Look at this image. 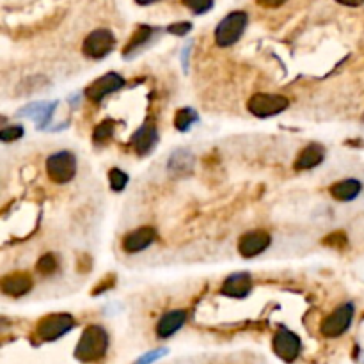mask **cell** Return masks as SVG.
I'll list each match as a JSON object with an SVG mask.
<instances>
[{"instance_id": "cell-1", "label": "cell", "mask_w": 364, "mask_h": 364, "mask_svg": "<svg viewBox=\"0 0 364 364\" xmlns=\"http://www.w3.org/2000/svg\"><path fill=\"white\" fill-rule=\"evenodd\" d=\"M108 350V334L104 327L89 326L82 332L78 345L75 349V357L80 363H96L104 359Z\"/></svg>"}, {"instance_id": "cell-2", "label": "cell", "mask_w": 364, "mask_h": 364, "mask_svg": "<svg viewBox=\"0 0 364 364\" xmlns=\"http://www.w3.org/2000/svg\"><path fill=\"white\" fill-rule=\"evenodd\" d=\"M77 326L75 318L68 313H55L48 314L43 320H39L36 334L41 342H55L64 334H68L73 327Z\"/></svg>"}, {"instance_id": "cell-3", "label": "cell", "mask_w": 364, "mask_h": 364, "mask_svg": "<svg viewBox=\"0 0 364 364\" xmlns=\"http://www.w3.org/2000/svg\"><path fill=\"white\" fill-rule=\"evenodd\" d=\"M46 174L55 183H68L77 174V158L71 151H59L46 160Z\"/></svg>"}, {"instance_id": "cell-4", "label": "cell", "mask_w": 364, "mask_h": 364, "mask_svg": "<svg viewBox=\"0 0 364 364\" xmlns=\"http://www.w3.org/2000/svg\"><path fill=\"white\" fill-rule=\"evenodd\" d=\"M247 27V15L244 11H233L217 25L215 43L218 46H231L241 38Z\"/></svg>"}, {"instance_id": "cell-5", "label": "cell", "mask_w": 364, "mask_h": 364, "mask_svg": "<svg viewBox=\"0 0 364 364\" xmlns=\"http://www.w3.org/2000/svg\"><path fill=\"white\" fill-rule=\"evenodd\" d=\"M354 304L346 302L342 304V306H337L332 313L323 318L322 326H320V332L322 336L326 337H340L349 330V327L352 326V320H354Z\"/></svg>"}, {"instance_id": "cell-6", "label": "cell", "mask_w": 364, "mask_h": 364, "mask_svg": "<svg viewBox=\"0 0 364 364\" xmlns=\"http://www.w3.org/2000/svg\"><path fill=\"white\" fill-rule=\"evenodd\" d=\"M115 38L108 29H98L85 38L82 52L89 59H104L114 50Z\"/></svg>"}, {"instance_id": "cell-7", "label": "cell", "mask_w": 364, "mask_h": 364, "mask_svg": "<svg viewBox=\"0 0 364 364\" xmlns=\"http://www.w3.org/2000/svg\"><path fill=\"white\" fill-rule=\"evenodd\" d=\"M290 102H288L286 96L281 94H254L253 98L247 104L249 112H253L258 118H270V115H276L279 112H283L284 108H288Z\"/></svg>"}, {"instance_id": "cell-8", "label": "cell", "mask_w": 364, "mask_h": 364, "mask_svg": "<svg viewBox=\"0 0 364 364\" xmlns=\"http://www.w3.org/2000/svg\"><path fill=\"white\" fill-rule=\"evenodd\" d=\"M272 349L277 354V357H281L284 363H293L299 357L302 343H300V337L291 332V330L279 329L274 334Z\"/></svg>"}, {"instance_id": "cell-9", "label": "cell", "mask_w": 364, "mask_h": 364, "mask_svg": "<svg viewBox=\"0 0 364 364\" xmlns=\"http://www.w3.org/2000/svg\"><path fill=\"white\" fill-rule=\"evenodd\" d=\"M125 84L127 82H125V78L119 73H107V75L94 80L85 89V98L94 102V104H100L107 94H112V92L123 89Z\"/></svg>"}, {"instance_id": "cell-10", "label": "cell", "mask_w": 364, "mask_h": 364, "mask_svg": "<svg viewBox=\"0 0 364 364\" xmlns=\"http://www.w3.org/2000/svg\"><path fill=\"white\" fill-rule=\"evenodd\" d=\"M270 234L263 230H254L246 233L238 241V253L244 258H254L265 253L270 247Z\"/></svg>"}, {"instance_id": "cell-11", "label": "cell", "mask_w": 364, "mask_h": 364, "mask_svg": "<svg viewBox=\"0 0 364 364\" xmlns=\"http://www.w3.org/2000/svg\"><path fill=\"white\" fill-rule=\"evenodd\" d=\"M157 240V231L151 226L139 227V230L132 231L123 238V251L128 254L141 253V251L148 249V247Z\"/></svg>"}, {"instance_id": "cell-12", "label": "cell", "mask_w": 364, "mask_h": 364, "mask_svg": "<svg viewBox=\"0 0 364 364\" xmlns=\"http://www.w3.org/2000/svg\"><path fill=\"white\" fill-rule=\"evenodd\" d=\"M253 290V279H251L249 274L238 272L231 274L226 281H224L223 288H220V293L231 299H246L247 295Z\"/></svg>"}, {"instance_id": "cell-13", "label": "cell", "mask_w": 364, "mask_h": 364, "mask_svg": "<svg viewBox=\"0 0 364 364\" xmlns=\"http://www.w3.org/2000/svg\"><path fill=\"white\" fill-rule=\"evenodd\" d=\"M158 142V130L157 125L148 121L142 125L134 135H132V148L137 155H148Z\"/></svg>"}, {"instance_id": "cell-14", "label": "cell", "mask_w": 364, "mask_h": 364, "mask_svg": "<svg viewBox=\"0 0 364 364\" xmlns=\"http://www.w3.org/2000/svg\"><path fill=\"white\" fill-rule=\"evenodd\" d=\"M55 108H57V102H34V104H29L23 108H20L18 115L31 118L32 121H36L39 128H45L46 125L50 123Z\"/></svg>"}, {"instance_id": "cell-15", "label": "cell", "mask_w": 364, "mask_h": 364, "mask_svg": "<svg viewBox=\"0 0 364 364\" xmlns=\"http://www.w3.org/2000/svg\"><path fill=\"white\" fill-rule=\"evenodd\" d=\"M34 286V281L29 274L25 272H13L9 276L2 277V283H0V288H2V293L9 297H23L27 295L29 291L32 290Z\"/></svg>"}, {"instance_id": "cell-16", "label": "cell", "mask_w": 364, "mask_h": 364, "mask_svg": "<svg viewBox=\"0 0 364 364\" xmlns=\"http://www.w3.org/2000/svg\"><path fill=\"white\" fill-rule=\"evenodd\" d=\"M187 322V311L185 309H174L169 311L158 320L157 323V336L160 340H167L173 334H176L178 330L183 327V323Z\"/></svg>"}, {"instance_id": "cell-17", "label": "cell", "mask_w": 364, "mask_h": 364, "mask_svg": "<svg viewBox=\"0 0 364 364\" xmlns=\"http://www.w3.org/2000/svg\"><path fill=\"white\" fill-rule=\"evenodd\" d=\"M323 157H326V150L323 146L320 144H309L306 146L302 151H300L299 158L295 162V169L297 171H307V169H313L316 165H320L323 162Z\"/></svg>"}, {"instance_id": "cell-18", "label": "cell", "mask_w": 364, "mask_h": 364, "mask_svg": "<svg viewBox=\"0 0 364 364\" xmlns=\"http://www.w3.org/2000/svg\"><path fill=\"white\" fill-rule=\"evenodd\" d=\"M363 190V183L356 178H349V180L336 181V183L330 187V196L337 201H352Z\"/></svg>"}, {"instance_id": "cell-19", "label": "cell", "mask_w": 364, "mask_h": 364, "mask_svg": "<svg viewBox=\"0 0 364 364\" xmlns=\"http://www.w3.org/2000/svg\"><path fill=\"white\" fill-rule=\"evenodd\" d=\"M169 165V171H173V173H190L192 167H194V157H192L190 151L187 150H176L171 158L167 162Z\"/></svg>"}, {"instance_id": "cell-20", "label": "cell", "mask_w": 364, "mask_h": 364, "mask_svg": "<svg viewBox=\"0 0 364 364\" xmlns=\"http://www.w3.org/2000/svg\"><path fill=\"white\" fill-rule=\"evenodd\" d=\"M151 34H153V29L148 27V25H142V27H139L137 31H135V34L132 36V39H130V43L127 45V48H125V55L128 57V54H132L134 50L141 48V46L151 38Z\"/></svg>"}, {"instance_id": "cell-21", "label": "cell", "mask_w": 364, "mask_h": 364, "mask_svg": "<svg viewBox=\"0 0 364 364\" xmlns=\"http://www.w3.org/2000/svg\"><path fill=\"white\" fill-rule=\"evenodd\" d=\"M200 121V115L196 114L194 108H180L176 112V118H174V127L180 132H187L190 128L192 123Z\"/></svg>"}, {"instance_id": "cell-22", "label": "cell", "mask_w": 364, "mask_h": 364, "mask_svg": "<svg viewBox=\"0 0 364 364\" xmlns=\"http://www.w3.org/2000/svg\"><path fill=\"white\" fill-rule=\"evenodd\" d=\"M36 269H38V272L41 274V276H52V274L57 272L59 260L55 258L54 253H46L39 258Z\"/></svg>"}, {"instance_id": "cell-23", "label": "cell", "mask_w": 364, "mask_h": 364, "mask_svg": "<svg viewBox=\"0 0 364 364\" xmlns=\"http://www.w3.org/2000/svg\"><path fill=\"white\" fill-rule=\"evenodd\" d=\"M114 127L115 123L112 121V119H105V121H102V123L94 128V132H92V139H94V142L104 144V142L111 141L112 135H114Z\"/></svg>"}, {"instance_id": "cell-24", "label": "cell", "mask_w": 364, "mask_h": 364, "mask_svg": "<svg viewBox=\"0 0 364 364\" xmlns=\"http://www.w3.org/2000/svg\"><path fill=\"white\" fill-rule=\"evenodd\" d=\"M323 246L332 247V249L336 251H343L349 246V238H346V234L343 233V231H334V233L327 234V237L323 238Z\"/></svg>"}, {"instance_id": "cell-25", "label": "cell", "mask_w": 364, "mask_h": 364, "mask_svg": "<svg viewBox=\"0 0 364 364\" xmlns=\"http://www.w3.org/2000/svg\"><path fill=\"white\" fill-rule=\"evenodd\" d=\"M108 180H111V188L115 192H121L128 183V174L121 169L114 167L111 169V173H108Z\"/></svg>"}, {"instance_id": "cell-26", "label": "cell", "mask_w": 364, "mask_h": 364, "mask_svg": "<svg viewBox=\"0 0 364 364\" xmlns=\"http://www.w3.org/2000/svg\"><path fill=\"white\" fill-rule=\"evenodd\" d=\"M181 2L196 15H203V13L210 11L211 6H214V0H181Z\"/></svg>"}, {"instance_id": "cell-27", "label": "cell", "mask_w": 364, "mask_h": 364, "mask_svg": "<svg viewBox=\"0 0 364 364\" xmlns=\"http://www.w3.org/2000/svg\"><path fill=\"white\" fill-rule=\"evenodd\" d=\"M169 350L167 349H157V350H151V352L144 354V356L139 357L134 364H153L157 363L158 359H162L164 356H167Z\"/></svg>"}, {"instance_id": "cell-28", "label": "cell", "mask_w": 364, "mask_h": 364, "mask_svg": "<svg viewBox=\"0 0 364 364\" xmlns=\"http://www.w3.org/2000/svg\"><path fill=\"white\" fill-rule=\"evenodd\" d=\"M23 135V128L20 125H15V127H4L2 132H0V139L4 142H13L18 141L20 137Z\"/></svg>"}, {"instance_id": "cell-29", "label": "cell", "mask_w": 364, "mask_h": 364, "mask_svg": "<svg viewBox=\"0 0 364 364\" xmlns=\"http://www.w3.org/2000/svg\"><path fill=\"white\" fill-rule=\"evenodd\" d=\"M190 29H192L190 23H174V25L169 27V32H171V34H176V36H185L188 31H190Z\"/></svg>"}, {"instance_id": "cell-30", "label": "cell", "mask_w": 364, "mask_h": 364, "mask_svg": "<svg viewBox=\"0 0 364 364\" xmlns=\"http://www.w3.org/2000/svg\"><path fill=\"white\" fill-rule=\"evenodd\" d=\"M256 2L261 6V8L276 9V8H281V6H283L284 2H288V0H256Z\"/></svg>"}, {"instance_id": "cell-31", "label": "cell", "mask_w": 364, "mask_h": 364, "mask_svg": "<svg viewBox=\"0 0 364 364\" xmlns=\"http://www.w3.org/2000/svg\"><path fill=\"white\" fill-rule=\"evenodd\" d=\"M104 283H107V284H102V286H96L94 290H92V295H98V293H104L105 290H108V288L114 286V277L108 276L107 279L104 281Z\"/></svg>"}, {"instance_id": "cell-32", "label": "cell", "mask_w": 364, "mask_h": 364, "mask_svg": "<svg viewBox=\"0 0 364 364\" xmlns=\"http://www.w3.org/2000/svg\"><path fill=\"white\" fill-rule=\"evenodd\" d=\"M340 4L343 6H349V8H357V6H363L364 0H336Z\"/></svg>"}, {"instance_id": "cell-33", "label": "cell", "mask_w": 364, "mask_h": 364, "mask_svg": "<svg viewBox=\"0 0 364 364\" xmlns=\"http://www.w3.org/2000/svg\"><path fill=\"white\" fill-rule=\"evenodd\" d=\"M137 2L141 6H148V4H153V2H157V0H137Z\"/></svg>"}, {"instance_id": "cell-34", "label": "cell", "mask_w": 364, "mask_h": 364, "mask_svg": "<svg viewBox=\"0 0 364 364\" xmlns=\"http://www.w3.org/2000/svg\"><path fill=\"white\" fill-rule=\"evenodd\" d=\"M363 121H364V114H363Z\"/></svg>"}]
</instances>
